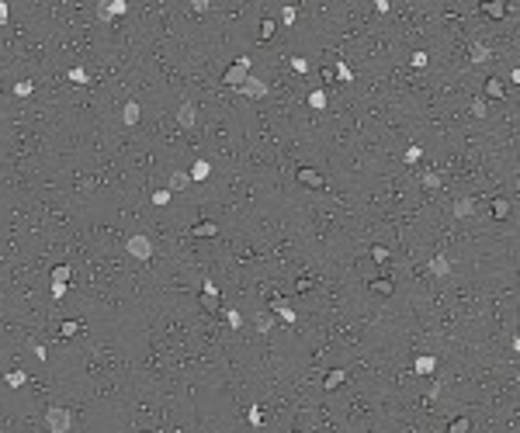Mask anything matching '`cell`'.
<instances>
[{
	"instance_id": "obj_1",
	"label": "cell",
	"mask_w": 520,
	"mask_h": 433,
	"mask_svg": "<svg viewBox=\"0 0 520 433\" xmlns=\"http://www.w3.org/2000/svg\"><path fill=\"white\" fill-rule=\"evenodd\" d=\"M73 427V413L63 409V406H49L45 409V430L49 433H70Z\"/></svg>"
},
{
	"instance_id": "obj_2",
	"label": "cell",
	"mask_w": 520,
	"mask_h": 433,
	"mask_svg": "<svg viewBox=\"0 0 520 433\" xmlns=\"http://www.w3.org/2000/svg\"><path fill=\"white\" fill-rule=\"evenodd\" d=\"M246 76H250V56H239V59H236V63H232V66L222 73V83H225V87H236V90H239V87L246 83Z\"/></svg>"
},
{
	"instance_id": "obj_3",
	"label": "cell",
	"mask_w": 520,
	"mask_h": 433,
	"mask_svg": "<svg viewBox=\"0 0 520 433\" xmlns=\"http://www.w3.org/2000/svg\"><path fill=\"white\" fill-rule=\"evenodd\" d=\"M125 250H129V257H136V260H153V239L143 236V232L129 236V239H125Z\"/></svg>"
},
{
	"instance_id": "obj_4",
	"label": "cell",
	"mask_w": 520,
	"mask_h": 433,
	"mask_svg": "<svg viewBox=\"0 0 520 433\" xmlns=\"http://www.w3.org/2000/svg\"><path fill=\"white\" fill-rule=\"evenodd\" d=\"M239 94H243V97H250V101H264V97L271 94V87H267L260 76H253V73H250V76H246V83L239 87Z\"/></svg>"
},
{
	"instance_id": "obj_5",
	"label": "cell",
	"mask_w": 520,
	"mask_h": 433,
	"mask_svg": "<svg viewBox=\"0 0 520 433\" xmlns=\"http://www.w3.org/2000/svg\"><path fill=\"white\" fill-rule=\"evenodd\" d=\"M125 10H129V3H125V0H111V3H108V0H101V3H97V21H111V17L125 14Z\"/></svg>"
},
{
	"instance_id": "obj_6",
	"label": "cell",
	"mask_w": 520,
	"mask_h": 433,
	"mask_svg": "<svg viewBox=\"0 0 520 433\" xmlns=\"http://www.w3.org/2000/svg\"><path fill=\"white\" fill-rule=\"evenodd\" d=\"M177 125H180V129H194V125H198V108H194L191 101H184V104L177 108Z\"/></svg>"
},
{
	"instance_id": "obj_7",
	"label": "cell",
	"mask_w": 520,
	"mask_h": 433,
	"mask_svg": "<svg viewBox=\"0 0 520 433\" xmlns=\"http://www.w3.org/2000/svg\"><path fill=\"white\" fill-rule=\"evenodd\" d=\"M427 271H430L434 278H447V274H451V260H447L444 253H437V257H430V264H427Z\"/></svg>"
},
{
	"instance_id": "obj_8",
	"label": "cell",
	"mask_w": 520,
	"mask_h": 433,
	"mask_svg": "<svg viewBox=\"0 0 520 433\" xmlns=\"http://www.w3.org/2000/svg\"><path fill=\"white\" fill-rule=\"evenodd\" d=\"M298 180H302V184H309V187H316V191H319V187H326L323 173H319V170H312V166H302V170H298Z\"/></svg>"
},
{
	"instance_id": "obj_9",
	"label": "cell",
	"mask_w": 520,
	"mask_h": 433,
	"mask_svg": "<svg viewBox=\"0 0 520 433\" xmlns=\"http://www.w3.org/2000/svg\"><path fill=\"white\" fill-rule=\"evenodd\" d=\"M451 212H454V218H468V215H475V198H458V201L451 205Z\"/></svg>"
},
{
	"instance_id": "obj_10",
	"label": "cell",
	"mask_w": 520,
	"mask_h": 433,
	"mask_svg": "<svg viewBox=\"0 0 520 433\" xmlns=\"http://www.w3.org/2000/svg\"><path fill=\"white\" fill-rule=\"evenodd\" d=\"M139 115H143L139 101H125V108H122V122H125V125H139Z\"/></svg>"
},
{
	"instance_id": "obj_11",
	"label": "cell",
	"mask_w": 520,
	"mask_h": 433,
	"mask_svg": "<svg viewBox=\"0 0 520 433\" xmlns=\"http://www.w3.org/2000/svg\"><path fill=\"white\" fill-rule=\"evenodd\" d=\"M489 56H493L489 45H482V42H472V45H468V59H472V63H489Z\"/></svg>"
},
{
	"instance_id": "obj_12",
	"label": "cell",
	"mask_w": 520,
	"mask_h": 433,
	"mask_svg": "<svg viewBox=\"0 0 520 433\" xmlns=\"http://www.w3.org/2000/svg\"><path fill=\"white\" fill-rule=\"evenodd\" d=\"M271 308H274V312H278L285 322H295V319H298V312L288 305V301H281V298H274V301H271Z\"/></svg>"
},
{
	"instance_id": "obj_13",
	"label": "cell",
	"mask_w": 520,
	"mask_h": 433,
	"mask_svg": "<svg viewBox=\"0 0 520 433\" xmlns=\"http://www.w3.org/2000/svg\"><path fill=\"white\" fill-rule=\"evenodd\" d=\"M413 367H416V374H434V371H437V357H430V354H420Z\"/></svg>"
},
{
	"instance_id": "obj_14",
	"label": "cell",
	"mask_w": 520,
	"mask_h": 433,
	"mask_svg": "<svg viewBox=\"0 0 520 433\" xmlns=\"http://www.w3.org/2000/svg\"><path fill=\"white\" fill-rule=\"evenodd\" d=\"M208 173H212V163L208 159H194V166H191V180H208Z\"/></svg>"
},
{
	"instance_id": "obj_15",
	"label": "cell",
	"mask_w": 520,
	"mask_h": 433,
	"mask_svg": "<svg viewBox=\"0 0 520 433\" xmlns=\"http://www.w3.org/2000/svg\"><path fill=\"white\" fill-rule=\"evenodd\" d=\"M201 301H205V308H219V288H215V281H205Z\"/></svg>"
},
{
	"instance_id": "obj_16",
	"label": "cell",
	"mask_w": 520,
	"mask_h": 433,
	"mask_svg": "<svg viewBox=\"0 0 520 433\" xmlns=\"http://www.w3.org/2000/svg\"><path fill=\"white\" fill-rule=\"evenodd\" d=\"M187 184H191V177H187L184 170H173V173H170V187H167V191L173 194V191H184Z\"/></svg>"
},
{
	"instance_id": "obj_17",
	"label": "cell",
	"mask_w": 520,
	"mask_h": 433,
	"mask_svg": "<svg viewBox=\"0 0 520 433\" xmlns=\"http://www.w3.org/2000/svg\"><path fill=\"white\" fill-rule=\"evenodd\" d=\"M482 10H486L489 17H503V14H507V3H503V0H486Z\"/></svg>"
},
{
	"instance_id": "obj_18",
	"label": "cell",
	"mask_w": 520,
	"mask_h": 433,
	"mask_svg": "<svg viewBox=\"0 0 520 433\" xmlns=\"http://www.w3.org/2000/svg\"><path fill=\"white\" fill-rule=\"evenodd\" d=\"M344 381H347V371H330V374H326V381H323V388H330V392H333V388H340Z\"/></svg>"
},
{
	"instance_id": "obj_19",
	"label": "cell",
	"mask_w": 520,
	"mask_h": 433,
	"mask_svg": "<svg viewBox=\"0 0 520 433\" xmlns=\"http://www.w3.org/2000/svg\"><path fill=\"white\" fill-rule=\"evenodd\" d=\"M486 94H489V97H503V94H507V87H503V80H500V76H493V80H486Z\"/></svg>"
},
{
	"instance_id": "obj_20",
	"label": "cell",
	"mask_w": 520,
	"mask_h": 433,
	"mask_svg": "<svg viewBox=\"0 0 520 433\" xmlns=\"http://www.w3.org/2000/svg\"><path fill=\"white\" fill-rule=\"evenodd\" d=\"M215 232H219V225H215V222H208V218L194 225V236H201V239H208V236H215Z\"/></svg>"
},
{
	"instance_id": "obj_21",
	"label": "cell",
	"mask_w": 520,
	"mask_h": 433,
	"mask_svg": "<svg viewBox=\"0 0 520 433\" xmlns=\"http://www.w3.org/2000/svg\"><path fill=\"white\" fill-rule=\"evenodd\" d=\"M253 326H257V333H271V326H274V315H271V312H260V315L253 319Z\"/></svg>"
},
{
	"instance_id": "obj_22",
	"label": "cell",
	"mask_w": 520,
	"mask_h": 433,
	"mask_svg": "<svg viewBox=\"0 0 520 433\" xmlns=\"http://www.w3.org/2000/svg\"><path fill=\"white\" fill-rule=\"evenodd\" d=\"M472 430V420L468 416H458V420H451V427H447V433H468Z\"/></svg>"
},
{
	"instance_id": "obj_23",
	"label": "cell",
	"mask_w": 520,
	"mask_h": 433,
	"mask_svg": "<svg viewBox=\"0 0 520 433\" xmlns=\"http://www.w3.org/2000/svg\"><path fill=\"white\" fill-rule=\"evenodd\" d=\"M326 101H330V97H326V90H312V94H309V108H316V111H323V108H326Z\"/></svg>"
},
{
	"instance_id": "obj_24",
	"label": "cell",
	"mask_w": 520,
	"mask_h": 433,
	"mask_svg": "<svg viewBox=\"0 0 520 433\" xmlns=\"http://www.w3.org/2000/svg\"><path fill=\"white\" fill-rule=\"evenodd\" d=\"M70 274H73V271H70V264H59V267L52 271V285H66V281H70Z\"/></svg>"
},
{
	"instance_id": "obj_25",
	"label": "cell",
	"mask_w": 520,
	"mask_h": 433,
	"mask_svg": "<svg viewBox=\"0 0 520 433\" xmlns=\"http://www.w3.org/2000/svg\"><path fill=\"white\" fill-rule=\"evenodd\" d=\"M420 184H423L427 191H437V187H441V173H434V170H430V173H423V177H420Z\"/></svg>"
},
{
	"instance_id": "obj_26",
	"label": "cell",
	"mask_w": 520,
	"mask_h": 433,
	"mask_svg": "<svg viewBox=\"0 0 520 433\" xmlns=\"http://www.w3.org/2000/svg\"><path fill=\"white\" fill-rule=\"evenodd\" d=\"M493 215H496V218H507V215H510V201H507V198H496V201H493Z\"/></svg>"
},
{
	"instance_id": "obj_27",
	"label": "cell",
	"mask_w": 520,
	"mask_h": 433,
	"mask_svg": "<svg viewBox=\"0 0 520 433\" xmlns=\"http://www.w3.org/2000/svg\"><path fill=\"white\" fill-rule=\"evenodd\" d=\"M14 94H17V97H31V94H35V83H31V80H21V83H14Z\"/></svg>"
},
{
	"instance_id": "obj_28",
	"label": "cell",
	"mask_w": 520,
	"mask_h": 433,
	"mask_svg": "<svg viewBox=\"0 0 520 433\" xmlns=\"http://www.w3.org/2000/svg\"><path fill=\"white\" fill-rule=\"evenodd\" d=\"M3 381H7V385H10V388H21V385H24V381H28V374H24V371H10V374H7V378H3Z\"/></svg>"
},
{
	"instance_id": "obj_29",
	"label": "cell",
	"mask_w": 520,
	"mask_h": 433,
	"mask_svg": "<svg viewBox=\"0 0 520 433\" xmlns=\"http://www.w3.org/2000/svg\"><path fill=\"white\" fill-rule=\"evenodd\" d=\"M371 291L374 294H392V281L388 278H378V281H371Z\"/></svg>"
},
{
	"instance_id": "obj_30",
	"label": "cell",
	"mask_w": 520,
	"mask_h": 433,
	"mask_svg": "<svg viewBox=\"0 0 520 433\" xmlns=\"http://www.w3.org/2000/svg\"><path fill=\"white\" fill-rule=\"evenodd\" d=\"M333 76H337V80H344V83H350V80H354V73H350V66H347V63H337Z\"/></svg>"
},
{
	"instance_id": "obj_31",
	"label": "cell",
	"mask_w": 520,
	"mask_h": 433,
	"mask_svg": "<svg viewBox=\"0 0 520 433\" xmlns=\"http://www.w3.org/2000/svg\"><path fill=\"white\" fill-rule=\"evenodd\" d=\"M76 333H80V322H76V319H66V322L59 326V336H76Z\"/></svg>"
},
{
	"instance_id": "obj_32",
	"label": "cell",
	"mask_w": 520,
	"mask_h": 433,
	"mask_svg": "<svg viewBox=\"0 0 520 433\" xmlns=\"http://www.w3.org/2000/svg\"><path fill=\"white\" fill-rule=\"evenodd\" d=\"M295 17H298V7H281V24H295Z\"/></svg>"
},
{
	"instance_id": "obj_33",
	"label": "cell",
	"mask_w": 520,
	"mask_h": 433,
	"mask_svg": "<svg viewBox=\"0 0 520 433\" xmlns=\"http://www.w3.org/2000/svg\"><path fill=\"white\" fill-rule=\"evenodd\" d=\"M274 28H278V24H274V17H264V21H260V38H271V35H274Z\"/></svg>"
},
{
	"instance_id": "obj_34",
	"label": "cell",
	"mask_w": 520,
	"mask_h": 433,
	"mask_svg": "<svg viewBox=\"0 0 520 433\" xmlns=\"http://www.w3.org/2000/svg\"><path fill=\"white\" fill-rule=\"evenodd\" d=\"M472 115H475V118H486V115H489V108H486V101H482V97H475V101H472Z\"/></svg>"
},
{
	"instance_id": "obj_35",
	"label": "cell",
	"mask_w": 520,
	"mask_h": 433,
	"mask_svg": "<svg viewBox=\"0 0 520 433\" xmlns=\"http://www.w3.org/2000/svg\"><path fill=\"white\" fill-rule=\"evenodd\" d=\"M225 319H229V326H232V329H239V326H243V315H239L236 308H225Z\"/></svg>"
},
{
	"instance_id": "obj_36",
	"label": "cell",
	"mask_w": 520,
	"mask_h": 433,
	"mask_svg": "<svg viewBox=\"0 0 520 433\" xmlns=\"http://www.w3.org/2000/svg\"><path fill=\"white\" fill-rule=\"evenodd\" d=\"M371 260L374 264H385V260H388V250H385V246H371Z\"/></svg>"
},
{
	"instance_id": "obj_37",
	"label": "cell",
	"mask_w": 520,
	"mask_h": 433,
	"mask_svg": "<svg viewBox=\"0 0 520 433\" xmlns=\"http://www.w3.org/2000/svg\"><path fill=\"white\" fill-rule=\"evenodd\" d=\"M250 427H264V413H260V406L250 409Z\"/></svg>"
},
{
	"instance_id": "obj_38",
	"label": "cell",
	"mask_w": 520,
	"mask_h": 433,
	"mask_svg": "<svg viewBox=\"0 0 520 433\" xmlns=\"http://www.w3.org/2000/svg\"><path fill=\"white\" fill-rule=\"evenodd\" d=\"M292 70H295V73H309V59H302V56H292Z\"/></svg>"
},
{
	"instance_id": "obj_39",
	"label": "cell",
	"mask_w": 520,
	"mask_h": 433,
	"mask_svg": "<svg viewBox=\"0 0 520 433\" xmlns=\"http://www.w3.org/2000/svg\"><path fill=\"white\" fill-rule=\"evenodd\" d=\"M427 63H430V56H427V52H413V66H416V70H423Z\"/></svg>"
},
{
	"instance_id": "obj_40",
	"label": "cell",
	"mask_w": 520,
	"mask_h": 433,
	"mask_svg": "<svg viewBox=\"0 0 520 433\" xmlns=\"http://www.w3.org/2000/svg\"><path fill=\"white\" fill-rule=\"evenodd\" d=\"M420 156H423V149H420V145H409V149H406V163H416Z\"/></svg>"
},
{
	"instance_id": "obj_41",
	"label": "cell",
	"mask_w": 520,
	"mask_h": 433,
	"mask_svg": "<svg viewBox=\"0 0 520 433\" xmlns=\"http://www.w3.org/2000/svg\"><path fill=\"white\" fill-rule=\"evenodd\" d=\"M70 80H73V83H87V70L73 66V70H70Z\"/></svg>"
},
{
	"instance_id": "obj_42",
	"label": "cell",
	"mask_w": 520,
	"mask_h": 433,
	"mask_svg": "<svg viewBox=\"0 0 520 433\" xmlns=\"http://www.w3.org/2000/svg\"><path fill=\"white\" fill-rule=\"evenodd\" d=\"M167 201H170V191H156V194H153V205H160V208H163Z\"/></svg>"
},
{
	"instance_id": "obj_43",
	"label": "cell",
	"mask_w": 520,
	"mask_h": 433,
	"mask_svg": "<svg viewBox=\"0 0 520 433\" xmlns=\"http://www.w3.org/2000/svg\"><path fill=\"white\" fill-rule=\"evenodd\" d=\"M191 10H194V14H205V10H208V0H194Z\"/></svg>"
},
{
	"instance_id": "obj_44",
	"label": "cell",
	"mask_w": 520,
	"mask_h": 433,
	"mask_svg": "<svg viewBox=\"0 0 520 433\" xmlns=\"http://www.w3.org/2000/svg\"><path fill=\"white\" fill-rule=\"evenodd\" d=\"M63 294H66V285H52V298H56V301H59Z\"/></svg>"
},
{
	"instance_id": "obj_45",
	"label": "cell",
	"mask_w": 520,
	"mask_h": 433,
	"mask_svg": "<svg viewBox=\"0 0 520 433\" xmlns=\"http://www.w3.org/2000/svg\"><path fill=\"white\" fill-rule=\"evenodd\" d=\"M333 80H337V76H333V70H330V66H323V83H333Z\"/></svg>"
},
{
	"instance_id": "obj_46",
	"label": "cell",
	"mask_w": 520,
	"mask_h": 433,
	"mask_svg": "<svg viewBox=\"0 0 520 433\" xmlns=\"http://www.w3.org/2000/svg\"><path fill=\"white\" fill-rule=\"evenodd\" d=\"M7 14H10V10H7V3H3V0H0V24H3V21H7Z\"/></svg>"
}]
</instances>
